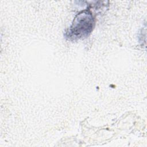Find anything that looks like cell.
<instances>
[{"mask_svg":"<svg viewBox=\"0 0 147 147\" xmlns=\"http://www.w3.org/2000/svg\"><path fill=\"white\" fill-rule=\"evenodd\" d=\"M94 25L95 20L91 12L88 10H83L74 18L66 32V37L72 40L86 38L92 32Z\"/></svg>","mask_w":147,"mask_h":147,"instance_id":"cell-1","label":"cell"}]
</instances>
